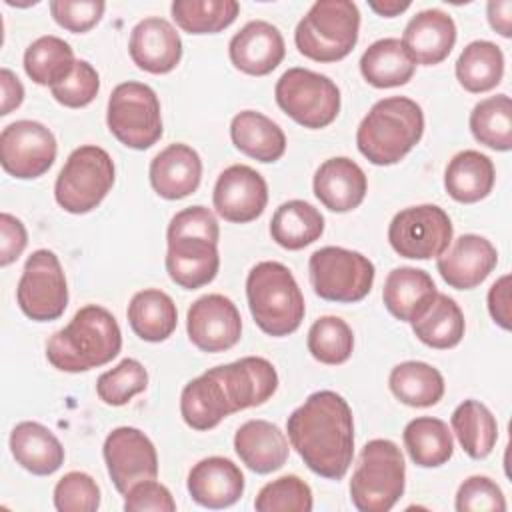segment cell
<instances>
[{
	"mask_svg": "<svg viewBox=\"0 0 512 512\" xmlns=\"http://www.w3.org/2000/svg\"><path fill=\"white\" fill-rule=\"evenodd\" d=\"M276 388L274 364L262 356H244L192 378L182 388L180 414L192 430H212L226 416L264 404Z\"/></svg>",
	"mask_w": 512,
	"mask_h": 512,
	"instance_id": "6da1fadb",
	"label": "cell"
},
{
	"mask_svg": "<svg viewBox=\"0 0 512 512\" xmlns=\"http://www.w3.org/2000/svg\"><path fill=\"white\" fill-rule=\"evenodd\" d=\"M290 446L318 476L340 480L354 458V418L334 390L312 392L286 420Z\"/></svg>",
	"mask_w": 512,
	"mask_h": 512,
	"instance_id": "7a4b0ae2",
	"label": "cell"
},
{
	"mask_svg": "<svg viewBox=\"0 0 512 512\" xmlns=\"http://www.w3.org/2000/svg\"><path fill=\"white\" fill-rule=\"evenodd\" d=\"M220 226L206 206L176 212L166 230V272L184 290L210 284L220 268Z\"/></svg>",
	"mask_w": 512,
	"mask_h": 512,
	"instance_id": "3957f363",
	"label": "cell"
},
{
	"mask_svg": "<svg viewBox=\"0 0 512 512\" xmlns=\"http://www.w3.org/2000/svg\"><path fill=\"white\" fill-rule=\"evenodd\" d=\"M122 348V332L110 310L82 306L72 320L46 342V360L60 372H86L108 364Z\"/></svg>",
	"mask_w": 512,
	"mask_h": 512,
	"instance_id": "277c9868",
	"label": "cell"
},
{
	"mask_svg": "<svg viewBox=\"0 0 512 512\" xmlns=\"http://www.w3.org/2000/svg\"><path fill=\"white\" fill-rule=\"evenodd\" d=\"M424 134V112L406 96L378 100L356 130L360 154L376 166L400 162Z\"/></svg>",
	"mask_w": 512,
	"mask_h": 512,
	"instance_id": "5b68a950",
	"label": "cell"
},
{
	"mask_svg": "<svg viewBox=\"0 0 512 512\" xmlns=\"http://www.w3.org/2000/svg\"><path fill=\"white\" fill-rule=\"evenodd\" d=\"M246 298L256 326L274 338L296 332L306 314L302 290L282 262L264 260L252 266L246 276Z\"/></svg>",
	"mask_w": 512,
	"mask_h": 512,
	"instance_id": "8992f818",
	"label": "cell"
},
{
	"mask_svg": "<svg viewBox=\"0 0 512 512\" xmlns=\"http://www.w3.org/2000/svg\"><path fill=\"white\" fill-rule=\"evenodd\" d=\"M360 32V10L350 0H318L300 18L294 42L302 56L314 62L346 58Z\"/></svg>",
	"mask_w": 512,
	"mask_h": 512,
	"instance_id": "52a82bcc",
	"label": "cell"
},
{
	"mask_svg": "<svg viewBox=\"0 0 512 512\" xmlns=\"http://www.w3.org/2000/svg\"><path fill=\"white\" fill-rule=\"evenodd\" d=\"M406 464L402 450L388 438L364 444L350 478V500L360 512H388L402 498Z\"/></svg>",
	"mask_w": 512,
	"mask_h": 512,
	"instance_id": "ba28073f",
	"label": "cell"
},
{
	"mask_svg": "<svg viewBox=\"0 0 512 512\" xmlns=\"http://www.w3.org/2000/svg\"><path fill=\"white\" fill-rule=\"evenodd\" d=\"M116 178L112 156L94 144L70 152L56 176L54 198L70 214H88L100 206Z\"/></svg>",
	"mask_w": 512,
	"mask_h": 512,
	"instance_id": "9c48e42d",
	"label": "cell"
},
{
	"mask_svg": "<svg viewBox=\"0 0 512 512\" xmlns=\"http://www.w3.org/2000/svg\"><path fill=\"white\" fill-rule=\"evenodd\" d=\"M106 124L112 136L132 150L154 146L164 132L156 92L144 82L118 84L108 98Z\"/></svg>",
	"mask_w": 512,
	"mask_h": 512,
	"instance_id": "30bf717a",
	"label": "cell"
},
{
	"mask_svg": "<svg viewBox=\"0 0 512 512\" xmlns=\"http://www.w3.org/2000/svg\"><path fill=\"white\" fill-rule=\"evenodd\" d=\"M308 276L314 292L328 302L354 304L368 296L374 284V264L360 252L324 246L310 254Z\"/></svg>",
	"mask_w": 512,
	"mask_h": 512,
	"instance_id": "8fae6325",
	"label": "cell"
},
{
	"mask_svg": "<svg viewBox=\"0 0 512 512\" xmlns=\"http://www.w3.org/2000/svg\"><path fill=\"white\" fill-rule=\"evenodd\" d=\"M276 104L296 124L320 130L340 112V88L328 76L308 68H288L274 88Z\"/></svg>",
	"mask_w": 512,
	"mask_h": 512,
	"instance_id": "7c38bea8",
	"label": "cell"
},
{
	"mask_svg": "<svg viewBox=\"0 0 512 512\" xmlns=\"http://www.w3.org/2000/svg\"><path fill=\"white\" fill-rule=\"evenodd\" d=\"M16 302L24 316L34 322H50L68 306V284L58 256L40 248L34 250L22 270L16 288Z\"/></svg>",
	"mask_w": 512,
	"mask_h": 512,
	"instance_id": "4fadbf2b",
	"label": "cell"
},
{
	"mask_svg": "<svg viewBox=\"0 0 512 512\" xmlns=\"http://www.w3.org/2000/svg\"><path fill=\"white\" fill-rule=\"evenodd\" d=\"M452 220L436 204L408 206L394 214L388 226L392 250L410 260L438 258L452 242Z\"/></svg>",
	"mask_w": 512,
	"mask_h": 512,
	"instance_id": "5bb4252c",
	"label": "cell"
},
{
	"mask_svg": "<svg viewBox=\"0 0 512 512\" xmlns=\"http://www.w3.org/2000/svg\"><path fill=\"white\" fill-rule=\"evenodd\" d=\"M58 144L50 128L36 120H16L0 132V164L18 180L46 174L56 160Z\"/></svg>",
	"mask_w": 512,
	"mask_h": 512,
	"instance_id": "9a60e30c",
	"label": "cell"
},
{
	"mask_svg": "<svg viewBox=\"0 0 512 512\" xmlns=\"http://www.w3.org/2000/svg\"><path fill=\"white\" fill-rule=\"evenodd\" d=\"M108 476L124 494L132 484L158 476V454L152 440L134 426L114 428L102 446Z\"/></svg>",
	"mask_w": 512,
	"mask_h": 512,
	"instance_id": "2e32d148",
	"label": "cell"
},
{
	"mask_svg": "<svg viewBox=\"0 0 512 512\" xmlns=\"http://www.w3.org/2000/svg\"><path fill=\"white\" fill-rule=\"evenodd\" d=\"M190 342L202 352H226L242 336V318L236 304L224 294H204L186 314Z\"/></svg>",
	"mask_w": 512,
	"mask_h": 512,
	"instance_id": "e0dca14e",
	"label": "cell"
},
{
	"mask_svg": "<svg viewBox=\"0 0 512 512\" xmlns=\"http://www.w3.org/2000/svg\"><path fill=\"white\" fill-rule=\"evenodd\" d=\"M212 202L216 214L226 222L246 224L264 212L268 204V184L254 168L232 164L220 172Z\"/></svg>",
	"mask_w": 512,
	"mask_h": 512,
	"instance_id": "ac0fdd59",
	"label": "cell"
},
{
	"mask_svg": "<svg viewBox=\"0 0 512 512\" xmlns=\"http://www.w3.org/2000/svg\"><path fill=\"white\" fill-rule=\"evenodd\" d=\"M498 264L494 244L478 234H462L436 258L442 280L456 290L480 286Z\"/></svg>",
	"mask_w": 512,
	"mask_h": 512,
	"instance_id": "d6986e66",
	"label": "cell"
},
{
	"mask_svg": "<svg viewBox=\"0 0 512 512\" xmlns=\"http://www.w3.org/2000/svg\"><path fill=\"white\" fill-rule=\"evenodd\" d=\"M286 44L280 30L266 20H250L228 44V56L236 70L250 76H266L284 60Z\"/></svg>",
	"mask_w": 512,
	"mask_h": 512,
	"instance_id": "ffe728a7",
	"label": "cell"
},
{
	"mask_svg": "<svg viewBox=\"0 0 512 512\" xmlns=\"http://www.w3.org/2000/svg\"><path fill=\"white\" fill-rule=\"evenodd\" d=\"M128 52L140 70L168 74L180 64L182 40L166 18L148 16L132 28Z\"/></svg>",
	"mask_w": 512,
	"mask_h": 512,
	"instance_id": "44dd1931",
	"label": "cell"
},
{
	"mask_svg": "<svg viewBox=\"0 0 512 512\" xmlns=\"http://www.w3.org/2000/svg\"><path fill=\"white\" fill-rule=\"evenodd\" d=\"M186 488L196 504L220 510L240 500L244 494V474L230 458L208 456L190 468Z\"/></svg>",
	"mask_w": 512,
	"mask_h": 512,
	"instance_id": "7402d4cb",
	"label": "cell"
},
{
	"mask_svg": "<svg viewBox=\"0 0 512 512\" xmlns=\"http://www.w3.org/2000/svg\"><path fill=\"white\" fill-rule=\"evenodd\" d=\"M148 176L160 198L182 200L198 190L202 180V160L192 146L176 142L152 158Z\"/></svg>",
	"mask_w": 512,
	"mask_h": 512,
	"instance_id": "603a6c76",
	"label": "cell"
},
{
	"mask_svg": "<svg viewBox=\"0 0 512 512\" xmlns=\"http://www.w3.org/2000/svg\"><path fill=\"white\" fill-rule=\"evenodd\" d=\"M314 196L332 212H350L358 208L368 192L364 170L348 156L324 160L314 172Z\"/></svg>",
	"mask_w": 512,
	"mask_h": 512,
	"instance_id": "cb8c5ba5",
	"label": "cell"
},
{
	"mask_svg": "<svg viewBox=\"0 0 512 512\" xmlns=\"http://www.w3.org/2000/svg\"><path fill=\"white\" fill-rule=\"evenodd\" d=\"M416 64L434 66L448 58L456 44V24L452 16L440 8H428L414 14L402 34Z\"/></svg>",
	"mask_w": 512,
	"mask_h": 512,
	"instance_id": "d4e9b609",
	"label": "cell"
},
{
	"mask_svg": "<svg viewBox=\"0 0 512 512\" xmlns=\"http://www.w3.org/2000/svg\"><path fill=\"white\" fill-rule=\"evenodd\" d=\"M234 450L256 474L280 470L290 454L286 434L268 420H248L234 434Z\"/></svg>",
	"mask_w": 512,
	"mask_h": 512,
	"instance_id": "484cf974",
	"label": "cell"
},
{
	"mask_svg": "<svg viewBox=\"0 0 512 512\" xmlns=\"http://www.w3.org/2000/svg\"><path fill=\"white\" fill-rule=\"evenodd\" d=\"M436 292V284L426 270L400 266L388 272L382 288V300L396 320L412 322L428 308Z\"/></svg>",
	"mask_w": 512,
	"mask_h": 512,
	"instance_id": "4316f807",
	"label": "cell"
},
{
	"mask_svg": "<svg viewBox=\"0 0 512 512\" xmlns=\"http://www.w3.org/2000/svg\"><path fill=\"white\" fill-rule=\"evenodd\" d=\"M10 452L24 470L34 476H50L64 464V446L52 430L40 422H18L10 432Z\"/></svg>",
	"mask_w": 512,
	"mask_h": 512,
	"instance_id": "83f0119b",
	"label": "cell"
},
{
	"mask_svg": "<svg viewBox=\"0 0 512 512\" xmlns=\"http://www.w3.org/2000/svg\"><path fill=\"white\" fill-rule=\"evenodd\" d=\"M232 144L246 156L270 164L284 156L286 134L266 114L256 110H242L230 122Z\"/></svg>",
	"mask_w": 512,
	"mask_h": 512,
	"instance_id": "f1b7e54d",
	"label": "cell"
},
{
	"mask_svg": "<svg viewBox=\"0 0 512 512\" xmlns=\"http://www.w3.org/2000/svg\"><path fill=\"white\" fill-rule=\"evenodd\" d=\"M496 180L492 160L478 150H462L452 156L444 170V188L448 196L460 204L484 200Z\"/></svg>",
	"mask_w": 512,
	"mask_h": 512,
	"instance_id": "f546056e",
	"label": "cell"
},
{
	"mask_svg": "<svg viewBox=\"0 0 512 512\" xmlns=\"http://www.w3.org/2000/svg\"><path fill=\"white\" fill-rule=\"evenodd\" d=\"M360 72L374 88H394L412 80L416 62L400 38H380L360 56Z\"/></svg>",
	"mask_w": 512,
	"mask_h": 512,
	"instance_id": "4dcf8cb0",
	"label": "cell"
},
{
	"mask_svg": "<svg viewBox=\"0 0 512 512\" xmlns=\"http://www.w3.org/2000/svg\"><path fill=\"white\" fill-rule=\"evenodd\" d=\"M126 316L132 332L144 342L166 340L178 324L174 300L158 288H144L136 292L128 304Z\"/></svg>",
	"mask_w": 512,
	"mask_h": 512,
	"instance_id": "1f68e13d",
	"label": "cell"
},
{
	"mask_svg": "<svg viewBox=\"0 0 512 512\" xmlns=\"http://www.w3.org/2000/svg\"><path fill=\"white\" fill-rule=\"evenodd\" d=\"M410 324L416 338L436 350H448L458 346L466 330L464 312L454 298L442 292H436L428 308Z\"/></svg>",
	"mask_w": 512,
	"mask_h": 512,
	"instance_id": "d6a6232c",
	"label": "cell"
},
{
	"mask_svg": "<svg viewBox=\"0 0 512 512\" xmlns=\"http://www.w3.org/2000/svg\"><path fill=\"white\" fill-rule=\"evenodd\" d=\"M388 386L402 404L412 408H428L438 404L446 388L440 370L420 360L396 364L390 370Z\"/></svg>",
	"mask_w": 512,
	"mask_h": 512,
	"instance_id": "836d02e7",
	"label": "cell"
},
{
	"mask_svg": "<svg viewBox=\"0 0 512 512\" xmlns=\"http://www.w3.org/2000/svg\"><path fill=\"white\" fill-rule=\"evenodd\" d=\"M324 232V216L304 200L282 202L270 220L272 240L286 250H302Z\"/></svg>",
	"mask_w": 512,
	"mask_h": 512,
	"instance_id": "e575fe53",
	"label": "cell"
},
{
	"mask_svg": "<svg viewBox=\"0 0 512 512\" xmlns=\"http://www.w3.org/2000/svg\"><path fill=\"white\" fill-rule=\"evenodd\" d=\"M410 460L420 468H438L454 454V440L448 424L434 416L410 420L402 432Z\"/></svg>",
	"mask_w": 512,
	"mask_h": 512,
	"instance_id": "d590c367",
	"label": "cell"
},
{
	"mask_svg": "<svg viewBox=\"0 0 512 512\" xmlns=\"http://www.w3.org/2000/svg\"><path fill=\"white\" fill-rule=\"evenodd\" d=\"M452 432L456 434L462 450L474 458H486L498 440V422L490 408L480 400L468 398L456 406L450 418Z\"/></svg>",
	"mask_w": 512,
	"mask_h": 512,
	"instance_id": "8d00e7d4",
	"label": "cell"
},
{
	"mask_svg": "<svg viewBox=\"0 0 512 512\" xmlns=\"http://www.w3.org/2000/svg\"><path fill=\"white\" fill-rule=\"evenodd\" d=\"M456 78L472 94L496 88L504 76V54L490 40H474L464 46L456 60Z\"/></svg>",
	"mask_w": 512,
	"mask_h": 512,
	"instance_id": "74e56055",
	"label": "cell"
},
{
	"mask_svg": "<svg viewBox=\"0 0 512 512\" xmlns=\"http://www.w3.org/2000/svg\"><path fill=\"white\" fill-rule=\"evenodd\" d=\"M74 66L72 46L52 34L36 38L24 52L26 76L38 86H56L72 74Z\"/></svg>",
	"mask_w": 512,
	"mask_h": 512,
	"instance_id": "f35d334b",
	"label": "cell"
},
{
	"mask_svg": "<svg viewBox=\"0 0 512 512\" xmlns=\"http://www.w3.org/2000/svg\"><path fill=\"white\" fill-rule=\"evenodd\" d=\"M470 132L476 142L508 152L512 148V100L508 94H496L480 100L470 112Z\"/></svg>",
	"mask_w": 512,
	"mask_h": 512,
	"instance_id": "ab89813d",
	"label": "cell"
},
{
	"mask_svg": "<svg viewBox=\"0 0 512 512\" xmlns=\"http://www.w3.org/2000/svg\"><path fill=\"white\" fill-rule=\"evenodd\" d=\"M170 12L188 34H216L236 20L240 4L236 0H174Z\"/></svg>",
	"mask_w": 512,
	"mask_h": 512,
	"instance_id": "60d3db41",
	"label": "cell"
},
{
	"mask_svg": "<svg viewBox=\"0 0 512 512\" xmlns=\"http://www.w3.org/2000/svg\"><path fill=\"white\" fill-rule=\"evenodd\" d=\"M308 352L328 366L344 364L354 350V332L340 316H320L308 330Z\"/></svg>",
	"mask_w": 512,
	"mask_h": 512,
	"instance_id": "b9f144b4",
	"label": "cell"
},
{
	"mask_svg": "<svg viewBox=\"0 0 512 512\" xmlns=\"http://www.w3.org/2000/svg\"><path fill=\"white\" fill-rule=\"evenodd\" d=\"M148 386V372L136 358H124L96 380V394L108 406H124Z\"/></svg>",
	"mask_w": 512,
	"mask_h": 512,
	"instance_id": "7bdbcfd3",
	"label": "cell"
},
{
	"mask_svg": "<svg viewBox=\"0 0 512 512\" xmlns=\"http://www.w3.org/2000/svg\"><path fill=\"white\" fill-rule=\"evenodd\" d=\"M312 506V490L296 474H286L264 484L254 500L258 512H310Z\"/></svg>",
	"mask_w": 512,
	"mask_h": 512,
	"instance_id": "ee69618b",
	"label": "cell"
},
{
	"mask_svg": "<svg viewBox=\"0 0 512 512\" xmlns=\"http://www.w3.org/2000/svg\"><path fill=\"white\" fill-rule=\"evenodd\" d=\"M100 506V488L86 472H68L54 486V508L60 512H94Z\"/></svg>",
	"mask_w": 512,
	"mask_h": 512,
	"instance_id": "f6af8a7d",
	"label": "cell"
},
{
	"mask_svg": "<svg viewBox=\"0 0 512 512\" xmlns=\"http://www.w3.org/2000/svg\"><path fill=\"white\" fill-rule=\"evenodd\" d=\"M100 90V76L96 68L86 60H76V66L68 78L50 88L54 100L66 108L88 106Z\"/></svg>",
	"mask_w": 512,
	"mask_h": 512,
	"instance_id": "bcb514c9",
	"label": "cell"
},
{
	"mask_svg": "<svg viewBox=\"0 0 512 512\" xmlns=\"http://www.w3.org/2000/svg\"><path fill=\"white\" fill-rule=\"evenodd\" d=\"M454 506L458 512H504L506 498L492 478L476 474L458 486Z\"/></svg>",
	"mask_w": 512,
	"mask_h": 512,
	"instance_id": "7dc6e473",
	"label": "cell"
},
{
	"mask_svg": "<svg viewBox=\"0 0 512 512\" xmlns=\"http://www.w3.org/2000/svg\"><path fill=\"white\" fill-rule=\"evenodd\" d=\"M48 8L60 28L84 34L102 20L106 4L102 0H52Z\"/></svg>",
	"mask_w": 512,
	"mask_h": 512,
	"instance_id": "c3c4849f",
	"label": "cell"
},
{
	"mask_svg": "<svg viewBox=\"0 0 512 512\" xmlns=\"http://www.w3.org/2000/svg\"><path fill=\"white\" fill-rule=\"evenodd\" d=\"M124 510L126 512H146V510L174 512L176 502L164 484L156 482V478H148L132 484L124 492Z\"/></svg>",
	"mask_w": 512,
	"mask_h": 512,
	"instance_id": "681fc988",
	"label": "cell"
},
{
	"mask_svg": "<svg viewBox=\"0 0 512 512\" xmlns=\"http://www.w3.org/2000/svg\"><path fill=\"white\" fill-rule=\"evenodd\" d=\"M28 244V232L22 220L2 212L0 214V266H8L24 252Z\"/></svg>",
	"mask_w": 512,
	"mask_h": 512,
	"instance_id": "f907efd6",
	"label": "cell"
},
{
	"mask_svg": "<svg viewBox=\"0 0 512 512\" xmlns=\"http://www.w3.org/2000/svg\"><path fill=\"white\" fill-rule=\"evenodd\" d=\"M510 274L500 276L488 290V312L492 316V320L504 328L510 330L512 328V304H510Z\"/></svg>",
	"mask_w": 512,
	"mask_h": 512,
	"instance_id": "816d5d0a",
	"label": "cell"
},
{
	"mask_svg": "<svg viewBox=\"0 0 512 512\" xmlns=\"http://www.w3.org/2000/svg\"><path fill=\"white\" fill-rule=\"evenodd\" d=\"M0 90H2L0 114L8 116L24 100V86H22V82L18 80V76L10 68H2L0 70Z\"/></svg>",
	"mask_w": 512,
	"mask_h": 512,
	"instance_id": "f5cc1de1",
	"label": "cell"
},
{
	"mask_svg": "<svg viewBox=\"0 0 512 512\" xmlns=\"http://www.w3.org/2000/svg\"><path fill=\"white\" fill-rule=\"evenodd\" d=\"M486 16L494 32L504 38L512 36V2L510 0H490L486 4Z\"/></svg>",
	"mask_w": 512,
	"mask_h": 512,
	"instance_id": "db71d44e",
	"label": "cell"
},
{
	"mask_svg": "<svg viewBox=\"0 0 512 512\" xmlns=\"http://www.w3.org/2000/svg\"><path fill=\"white\" fill-rule=\"evenodd\" d=\"M370 10H374L378 16H384V18H394L398 14H402L404 10L410 8V2H400V0H370L368 2Z\"/></svg>",
	"mask_w": 512,
	"mask_h": 512,
	"instance_id": "11a10c76",
	"label": "cell"
}]
</instances>
